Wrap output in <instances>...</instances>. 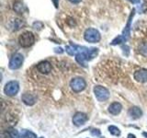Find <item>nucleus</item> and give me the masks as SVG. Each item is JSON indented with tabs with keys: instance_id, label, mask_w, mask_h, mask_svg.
Segmentation results:
<instances>
[{
	"instance_id": "obj_20",
	"label": "nucleus",
	"mask_w": 147,
	"mask_h": 138,
	"mask_svg": "<svg viewBox=\"0 0 147 138\" xmlns=\"http://www.w3.org/2000/svg\"><path fill=\"white\" fill-rule=\"evenodd\" d=\"M24 5H23L21 2H17L15 5H14V9H15V11L20 13V14H22L23 11H24Z\"/></svg>"
},
{
	"instance_id": "obj_11",
	"label": "nucleus",
	"mask_w": 147,
	"mask_h": 138,
	"mask_svg": "<svg viewBox=\"0 0 147 138\" xmlns=\"http://www.w3.org/2000/svg\"><path fill=\"white\" fill-rule=\"evenodd\" d=\"M134 79L140 83L147 82V70L146 69H140L134 73Z\"/></svg>"
},
{
	"instance_id": "obj_21",
	"label": "nucleus",
	"mask_w": 147,
	"mask_h": 138,
	"mask_svg": "<svg viewBox=\"0 0 147 138\" xmlns=\"http://www.w3.org/2000/svg\"><path fill=\"white\" fill-rule=\"evenodd\" d=\"M139 53L144 56H147V43H142L139 46Z\"/></svg>"
},
{
	"instance_id": "obj_17",
	"label": "nucleus",
	"mask_w": 147,
	"mask_h": 138,
	"mask_svg": "<svg viewBox=\"0 0 147 138\" xmlns=\"http://www.w3.org/2000/svg\"><path fill=\"white\" fill-rule=\"evenodd\" d=\"M127 40L124 38V37L122 35H119L118 37H116L112 41H111V45H118V44H121L122 43H125Z\"/></svg>"
},
{
	"instance_id": "obj_9",
	"label": "nucleus",
	"mask_w": 147,
	"mask_h": 138,
	"mask_svg": "<svg viewBox=\"0 0 147 138\" xmlns=\"http://www.w3.org/2000/svg\"><path fill=\"white\" fill-rule=\"evenodd\" d=\"M24 25H25V22L23 20H20V18H14V20H10V22H9L8 29L12 31H17V30H20Z\"/></svg>"
},
{
	"instance_id": "obj_27",
	"label": "nucleus",
	"mask_w": 147,
	"mask_h": 138,
	"mask_svg": "<svg viewBox=\"0 0 147 138\" xmlns=\"http://www.w3.org/2000/svg\"><path fill=\"white\" fill-rule=\"evenodd\" d=\"M128 138H136V136L132 133H130V135H128Z\"/></svg>"
},
{
	"instance_id": "obj_19",
	"label": "nucleus",
	"mask_w": 147,
	"mask_h": 138,
	"mask_svg": "<svg viewBox=\"0 0 147 138\" xmlns=\"http://www.w3.org/2000/svg\"><path fill=\"white\" fill-rule=\"evenodd\" d=\"M109 131L110 133H111V135H113L115 136H119V135H121V130H119L118 127L114 126V125L109 126Z\"/></svg>"
},
{
	"instance_id": "obj_14",
	"label": "nucleus",
	"mask_w": 147,
	"mask_h": 138,
	"mask_svg": "<svg viewBox=\"0 0 147 138\" xmlns=\"http://www.w3.org/2000/svg\"><path fill=\"white\" fill-rule=\"evenodd\" d=\"M121 110H122V106L119 102H114L112 104H110L109 107V112L112 115H118L121 112Z\"/></svg>"
},
{
	"instance_id": "obj_2",
	"label": "nucleus",
	"mask_w": 147,
	"mask_h": 138,
	"mask_svg": "<svg viewBox=\"0 0 147 138\" xmlns=\"http://www.w3.org/2000/svg\"><path fill=\"white\" fill-rule=\"evenodd\" d=\"M18 43L22 46V47H30L35 43V37L33 33L30 31H25L18 38Z\"/></svg>"
},
{
	"instance_id": "obj_10",
	"label": "nucleus",
	"mask_w": 147,
	"mask_h": 138,
	"mask_svg": "<svg viewBox=\"0 0 147 138\" xmlns=\"http://www.w3.org/2000/svg\"><path fill=\"white\" fill-rule=\"evenodd\" d=\"M37 70H38L40 74H44L47 75L51 71H52V64L48 61H43L38 64L37 66Z\"/></svg>"
},
{
	"instance_id": "obj_13",
	"label": "nucleus",
	"mask_w": 147,
	"mask_h": 138,
	"mask_svg": "<svg viewBox=\"0 0 147 138\" xmlns=\"http://www.w3.org/2000/svg\"><path fill=\"white\" fill-rule=\"evenodd\" d=\"M134 13H135V10L134 9H132V11L131 13L130 17H129V20H128V23L127 25L125 26V29L123 30V33H122V36L125 38L126 40H128V38L130 37V30H131V18L134 16Z\"/></svg>"
},
{
	"instance_id": "obj_16",
	"label": "nucleus",
	"mask_w": 147,
	"mask_h": 138,
	"mask_svg": "<svg viewBox=\"0 0 147 138\" xmlns=\"http://www.w3.org/2000/svg\"><path fill=\"white\" fill-rule=\"evenodd\" d=\"M7 138H21V136H20V133L17 130L10 128L7 132Z\"/></svg>"
},
{
	"instance_id": "obj_7",
	"label": "nucleus",
	"mask_w": 147,
	"mask_h": 138,
	"mask_svg": "<svg viewBox=\"0 0 147 138\" xmlns=\"http://www.w3.org/2000/svg\"><path fill=\"white\" fill-rule=\"evenodd\" d=\"M18 90H20V85H18V81H10L7 83L4 89L5 94L7 96H15Z\"/></svg>"
},
{
	"instance_id": "obj_15",
	"label": "nucleus",
	"mask_w": 147,
	"mask_h": 138,
	"mask_svg": "<svg viewBox=\"0 0 147 138\" xmlns=\"http://www.w3.org/2000/svg\"><path fill=\"white\" fill-rule=\"evenodd\" d=\"M129 115L131 116V118L136 120V119H139V118L142 117V110L140 108L132 107V108H131L130 110H129Z\"/></svg>"
},
{
	"instance_id": "obj_24",
	"label": "nucleus",
	"mask_w": 147,
	"mask_h": 138,
	"mask_svg": "<svg viewBox=\"0 0 147 138\" xmlns=\"http://www.w3.org/2000/svg\"><path fill=\"white\" fill-rule=\"evenodd\" d=\"M54 52H55V53H62L63 52V51L62 48H55V49H54Z\"/></svg>"
},
{
	"instance_id": "obj_18",
	"label": "nucleus",
	"mask_w": 147,
	"mask_h": 138,
	"mask_svg": "<svg viewBox=\"0 0 147 138\" xmlns=\"http://www.w3.org/2000/svg\"><path fill=\"white\" fill-rule=\"evenodd\" d=\"M21 138H37V135L34 133H32L30 131H26L24 130L21 133Z\"/></svg>"
},
{
	"instance_id": "obj_29",
	"label": "nucleus",
	"mask_w": 147,
	"mask_h": 138,
	"mask_svg": "<svg viewBox=\"0 0 147 138\" xmlns=\"http://www.w3.org/2000/svg\"><path fill=\"white\" fill-rule=\"evenodd\" d=\"M142 135H144V136H145V137L147 138V133H144Z\"/></svg>"
},
{
	"instance_id": "obj_22",
	"label": "nucleus",
	"mask_w": 147,
	"mask_h": 138,
	"mask_svg": "<svg viewBox=\"0 0 147 138\" xmlns=\"http://www.w3.org/2000/svg\"><path fill=\"white\" fill-rule=\"evenodd\" d=\"M33 28L35 30H40L41 28H43V24L41 22H39V21H37V22H34L33 23Z\"/></svg>"
},
{
	"instance_id": "obj_23",
	"label": "nucleus",
	"mask_w": 147,
	"mask_h": 138,
	"mask_svg": "<svg viewBox=\"0 0 147 138\" xmlns=\"http://www.w3.org/2000/svg\"><path fill=\"white\" fill-rule=\"evenodd\" d=\"M91 133L93 135H96V136H99L100 135V131L98 130V129H94V130L91 131Z\"/></svg>"
},
{
	"instance_id": "obj_28",
	"label": "nucleus",
	"mask_w": 147,
	"mask_h": 138,
	"mask_svg": "<svg viewBox=\"0 0 147 138\" xmlns=\"http://www.w3.org/2000/svg\"><path fill=\"white\" fill-rule=\"evenodd\" d=\"M53 3H54V5H55V7H58V6H57V5H58V4H57V0H53Z\"/></svg>"
},
{
	"instance_id": "obj_4",
	"label": "nucleus",
	"mask_w": 147,
	"mask_h": 138,
	"mask_svg": "<svg viewBox=\"0 0 147 138\" xmlns=\"http://www.w3.org/2000/svg\"><path fill=\"white\" fill-rule=\"evenodd\" d=\"M70 87L75 92H81L83 91L86 87V83L84 78L82 77H75L73 78L70 82Z\"/></svg>"
},
{
	"instance_id": "obj_30",
	"label": "nucleus",
	"mask_w": 147,
	"mask_h": 138,
	"mask_svg": "<svg viewBox=\"0 0 147 138\" xmlns=\"http://www.w3.org/2000/svg\"><path fill=\"white\" fill-rule=\"evenodd\" d=\"M40 138H43V137H40Z\"/></svg>"
},
{
	"instance_id": "obj_6",
	"label": "nucleus",
	"mask_w": 147,
	"mask_h": 138,
	"mask_svg": "<svg viewBox=\"0 0 147 138\" xmlns=\"http://www.w3.org/2000/svg\"><path fill=\"white\" fill-rule=\"evenodd\" d=\"M23 61H24V57H23V55L21 53H17L11 57L10 61H9L8 66L10 69H12V70H16V69H18V68L21 67Z\"/></svg>"
},
{
	"instance_id": "obj_1",
	"label": "nucleus",
	"mask_w": 147,
	"mask_h": 138,
	"mask_svg": "<svg viewBox=\"0 0 147 138\" xmlns=\"http://www.w3.org/2000/svg\"><path fill=\"white\" fill-rule=\"evenodd\" d=\"M98 53V48H86L82 46L80 52L76 55V62L83 66H86V61H90L94 59Z\"/></svg>"
},
{
	"instance_id": "obj_3",
	"label": "nucleus",
	"mask_w": 147,
	"mask_h": 138,
	"mask_svg": "<svg viewBox=\"0 0 147 138\" xmlns=\"http://www.w3.org/2000/svg\"><path fill=\"white\" fill-rule=\"evenodd\" d=\"M84 38L86 41H88V43H98L100 41L101 36L98 30L90 28V29L86 30L84 33Z\"/></svg>"
},
{
	"instance_id": "obj_25",
	"label": "nucleus",
	"mask_w": 147,
	"mask_h": 138,
	"mask_svg": "<svg viewBox=\"0 0 147 138\" xmlns=\"http://www.w3.org/2000/svg\"><path fill=\"white\" fill-rule=\"evenodd\" d=\"M130 2H131L132 4H139L141 2V0H129Z\"/></svg>"
},
{
	"instance_id": "obj_12",
	"label": "nucleus",
	"mask_w": 147,
	"mask_h": 138,
	"mask_svg": "<svg viewBox=\"0 0 147 138\" xmlns=\"http://www.w3.org/2000/svg\"><path fill=\"white\" fill-rule=\"evenodd\" d=\"M21 99H22V101L26 105H28V106H32V105H34L36 103L37 97L34 96V95H32V94H30V93H25V94L22 95Z\"/></svg>"
},
{
	"instance_id": "obj_5",
	"label": "nucleus",
	"mask_w": 147,
	"mask_h": 138,
	"mask_svg": "<svg viewBox=\"0 0 147 138\" xmlns=\"http://www.w3.org/2000/svg\"><path fill=\"white\" fill-rule=\"evenodd\" d=\"M94 94L98 101H106L109 98V91L101 86H96L94 87Z\"/></svg>"
},
{
	"instance_id": "obj_26",
	"label": "nucleus",
	"mask_w": 147,
	"mask_h": 138,
	"mask_svg": "<svg viewBox=\"0 0 147 138\" xmlns=\"http://www.w3.org/2000/svg\"><path fill=\"white\" fill-rule=\"evenodd\" d=\"M68 1H70L73 4H78L79 2H81V0H68Z\"/></svg>"
},
{
	"instance_id": "obj_8",
	"label": "nucleus",
	"mask_w": 147,
	"mask_h": 138,
	"mask_svg": "<svg viewBox=\"0 0 147 138\" xmlns=\"http://www.w3.org/2000/svg\"><path fill=\"white\" fill-rule=\"evenodd\" d=\"M87 119H88V117H87V115L86 113L76 112L73 117V123L76 126H81L87 121Z\"/></svg>"
}]
</instances>
